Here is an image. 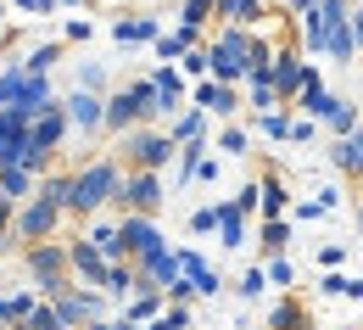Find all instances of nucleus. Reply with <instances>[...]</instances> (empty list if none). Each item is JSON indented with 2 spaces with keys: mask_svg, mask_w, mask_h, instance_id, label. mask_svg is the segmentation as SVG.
Here are the masks:
<instances>
[{
  "mask_svg": "<svg viewBox=\"0 0 363 330\" xmlns=\"http://www.w3.org/2000/svg\"><path fill=\"white\" fill-rule=\"evenodd\" d=\"M56 224H62V207H56L50 196H40V190L17 207V236L28 241V246H34V241H50V236H56Z\"/></svg>",
  "mask_w": 363,
  "mask_h": 330,
  "instance_id": "obj_6",
  "label": "nucleus"
},
{
  "mask_svg": "<svg viewBox=\"0 0 363 330\" xmlns=\"http://www.w3.org/2000/svg\"><path fill=\"white\" fill-rule=\"evenodd\" d=\"M318 263H324V269H341V263H347V246H324Z\"/></svg>",
  "mask_w": 363,
  "mask_h": 330,
  "instance_id": "obj_47",
  "label": "nucleus"
},
{
  "mask_svg": "<svg viewBox=\"0 0 363 330\" xmlns=\"http://www.w3.org/2000/svg\"><path fill=\"white\" fill-rule=\"evenodd\" d=\"M112 40L118 45H145V40H157V23L151 17H118L112 23Z\"/></svg>",
  "mask_w": 363,
  "mask_h": 330,
  "instance_id": "obj_20",
  "label": "nucleus"
},
{
  "mask_svg": "<svg viewBox=\"0 0 363 330\" xmlns=\"http://www.w3.org/2000/svg\"><path fill=\"white\" fill-rule=\"evenodd\" d=\"M196 106H201V112H218V118H229L240 101H235V84H218V79H196Z\"/></svg>",
  "mask_w": 363,
  "mask_h": 330,
  "instance_id": "obj_12",
  "label": "nucleus"
},
{
  "mask_svg": "<svg viewBox=\"0 0 363 330\" xmlns=\"http://www.w3.org/2000/svg\"><path fill=\"white\" fill-rule=\"evenodd\" d=\"M56 330H67V325H56Z\"/></svg>",
  "mask_w": 363,
  "mask_h": 330,
  "instance_id": "obj_55",
  "label": "nucleus"
},
{
  "mask_svg": "<svg viewBox=\"0 0 363 330\" xmlns=\"http://www.w3.org/2000/svg\"><path fill=\"white\" fill-rule=\"evenodd\" d=\"M84 241H90V246L101 252V258H106V263H123V241H118V224H95Z\"/></svg>",
  "mask_w": 363,
  "mask_h": 330,
  "instance_id": "obj_24",
  "label": "nucleus"
},
{
  "mask_svg": "<svg viewBox=\"0 0 363 330\" xmlns=\"http://www.w3.org/2000/svg\"><path fill=\"white\" fill-rule=\"evenodd\" d=\"M269 84H274V95H279V101H291V95L302 90V62H296L291 50H279V56H274V67H269Z\"/></svg>",
  "mask_w": 363,
  "mask_h": 330,
  "instance_id": "obj_13",
  "label": "nucleus"
},
{
  "mask_svg": "<svg viewBox=\"0 0 363 330\" xmlns=\"http://www.w3.org/2000/svg\"><path fill=\"white\" fill-rule=\"evenodd\" d=\"M347 28H352V40L363 45V11H352V17H347Z\"/></svg>",
  "mask_w": 363,
  "mask_h": 330,
  "instance_id": "obj_49",
  "label": "nucleus"
},
{
  "mask_svg": "<svg viewBox=\"0 0 363 330\" xmlns=\"http://www.w3.org/2000/svg\"><path fill=\"white\" fill-rule=\"evenodd\" d=\"M67 275H79V280L101 285V275H106V258L95 252L90 241H73V246H67Z\"/></svg>",
  "mask_w": 363,
  "mask_h": 330,
  "instance_id": "obj_11",
  "label": "nucleus"
},
{
  "mask_svg": "<svg viewBox=\"0 0 363 330\" xmlns=\"http://www.w3.org/2000/svg\"><path fill=\"white\" fill-rule=\"evenodd\" d=\"M28 314H34V291H17V297H0V325L11 330H23V319H28Z\"/></svg>",
  "mask_w": 363,
  "mask_h": 330,
  "instance_id": "obj_25",
  "label": "nucleus"
},
{
  "mask_svg": "<svg viewBox=\"0 0 363 330\" xmlns=\"http://www.w3.org/2000/svg\"><path fill=\"white\" fill-rule=\"evenodd\" d=\"M318 291H324V297H347V302H363V280H352V275H341V269H330Z\"/></svg>",
  "mask_w": 363,
  "mask_h": 330,
  "instance_id": "obj_27",
  "label": "nucleus"
},
{
  "mask_svg": "<svg viewBox=\"0 0 363 330\" xmlns=\"http://www.w3.org/2000/svg\"><path fill=\"white\" fill-rule=\"evenodd\" d=\"M285 207H291L285 185H279L274 174H263V180H257V213H263V219H285Z\"/></svg>",
  "mask_w": 363,
  "mask_h": 330,
  "instance_id": "obj_18",
  "label": "nucleus"
},
{
  "mask_svg": "<svg viewBox=\"0 0 363 330\" xmlns=\"http://www.w3.org/2000/svg\"><path fill=\"white\" fill-rule=\"evenodd\" d=\"M179 67L190 73V79H207V50H184V56H179Z\"/></svg>",
  "mask_w": 363,
  "mask_h": 330,
  "instance_id": "obj_43",
  "label": "nucleus"
},
{
  "mask_svg": "<svg viewBox=\"0 0 363 330\" xmlns=\"http://www.w3.org/2000/svg\"><path fill=\"white\" fill-rule=\"evenodd\" d=\"M235 291H240L246 302H257V297L269 291V275H263V263H257V269H246V275H240V285H235Z\"/></svg>",
  "mask_w": 363,
  "mask_h": 330,
  "instance_id": "obj_33",
  "label": "nucleus"
},
{
  "mask_svg": "<svg viewBox=\"0 0 363 330\" xmlns=\"http://www.w3.org/2000/svg\"><path fill=\"white\" fill-rule=\"evenodd\" d=\"M17 6H23V11H50L56 0H17Z\"/></svg>",
  "mask_w": 363,
  "mask_h": 330,
  "instance_id": "obj_51",
  "label": "nucleus"
},
{
  "mask_svg": "<svg viewBox=\"0 0 363 330\" xmlns=\"http://www.w3.org/2000/svg\"><path fill=\"white\" fill-rule=\"evenodd\" d=\"M330 163H335V168H341L347 180H363V135H358V129L335 141V151H330Z\"/></svg>",
  "mask_w": 363,
  "mask_h": 330,
  "instance_id": "obj_15",
  "label": "nucleus"
},
{
  "mask_svg": "<svg viewBox=\"0 0 363 330\" xmlns=\"http://www.w3.org/2000/svg\"><path fill=\"white\" fill-rule=\"evenodd\" d=\"M17 90H23V67H6V73H0V106H11Z\"/></svg>",
  "mask_w": 363,
  "mask_h": 330,
  "instance_id": "obj_40",
  "label": "nucleus"
},
{
  "mask_svg": "<svg viewBox=\"0 0 363 330\" xmlns=\"http://www.w3.org/2000/svg\"><path fill=\"white\" fill-rule=\"evenodd\" d=\"M263 275H269V285H291V280H296V269L285 263V252H279V258H269V263H263Z\"/></svg>",
  "mask_w": 363,
  "mask_h": 330,
  "instance_id": "obj_38",
  "label": "nucleus"
},
{
  "mask_svg": "<svg viewBox=\"0 0 363 330\" xmlns=\"http://www.w3.org/2000/svg\"><path fill=\"white\" fill-rule=\"evenodd\" d=\"M40 196H50L62 213H67V196H73V174H50L45 185H40Z\"/></svg>",
  "mask_w": 363,
  "mask_h": 330,
  "instance_id": "obj_32",
  "label": "nucleus"
},
{
  "mask_svg": "<svg viewBox=\"0 0 363 330\" xmlns=\"http://www.w3.org/2000/svg\"><path fill=\"white\" fill-rule=\"evenodd\" d=\"M218 236H224L229 252H240V246H246V213H240L235 202H218Z\"/></svg>",
  "mask_w": 363,
  "mask_h": 330,
  "instance_id": "obj_17",
  "label": "nucleus"
},
{
  "mask_svg": "<svg viewBox=\"0 0 363 330\" xmlns=\"http://www.w3.org/2000/svg\"><path fill=\"white\" fill-rule=\"evenodd\" d=\"M101 84H106V73H101V67H95V62H90V67H84V73H79V90H101Z\"/></svg>",
  "mask_w": 363,
  "mask_h": 330,
  "instance_id": "obj_44",
  "label": "nucleus"
},
{
  "mask_svg": "<svg viewBox=\"0 0 363 330\" xmlns=\"http://www.w3.org/2000/svg\"><path fill=\"white\" fill-rule=\"evenodd\" d=\"M201 135H207V118H201V106H196V112H179V118H174V129H168V141H174V145L201 141Z\"/></svg>",
  "mask_w": 363,
  "mask_h": 330,
  "instance_id": "obj_26",
  "label": "nucleus"
},
{
  "mask_svg": "<svg viewBox=\"0 0 363 330\" xmlns=\"http://www.w3.org/2000/svg\"><path fill=\"white\" fill-rule=\"evenodd\" d=\"M56 56H62V45H40L28 62H23V73H50V67H56Z\"/></svg>",
  "mask_w": 363,
  "mask_h": 330,
  "instance_id": "obj_34",
  "label": "nucleus"
},
{
  "mask_svg": "<svg viewBox=\"0 0 363 330\" xmlns=\"http://www.w3.org/2000/svg\"><path fill=\"white\" fill-rule=\"evenodd\" d=\"M157 314H162V291H135V297H129V308H123V319H129V325H151Z\"/></svg>",
  "mask_w": 363,
  "mask_h": 330,
  "instance_id": "obj_22",
  "label": "nucleus"
},
{
  "mask_svg": "<svg viewBox=\"0 0 363 330\" xmlns=\"http://www.w3.org/2000/svg\"><path fill=\"white\" fill-rule=\"evenodd\" d=\"M0 246H6V230H0Z\"/></svg>",
  "mask_w": 363,
  "mask_h": 330,
  "instance_id": "obj_54",
  "label": "nucleus"
},
{
  "mask_svg": "<svg viewBox=\"0 0 363 330\" xmlns=\"http://www.w3.org/2000/svg\"><path fill=\"white\" fill-rule=\"evenodd\" d=\"M118 241H123V258L135 263L145 252H157V246H168L162 230H157V219H145V213H123V224H118Z\"/></svg>",
  "mask_w": 363,
  "mask_h": 330,
  "instance_id": "obj_7",
  "label": "nucleus"
},
{
  "mask_svg": "<svg viewBox=\"0 0 363 330\" xmlns=\"http://www.w3.org/2000/svg\"><path fill=\"white\" fill-rule=\"evenodd\" d=\"M358 135H363V129H358Z\"/></svg>",
  "mask_w": 363,
  "mask_h": 330,
  "instance_id": "obj_57",
  "label": "nucleus"
},
{
  "mask_svg": "<svg viewBox=\"0 0 363 330\" xmlns=\"http://www.w3.org/2000/svg\"><path fill=\"white\" fill-rule=\"evenodd\" d=\"M101 291H106V297H118V302H129V297H135V263H129V258H123V263H106Z\"/></svg>",
  "mask_w": 363,
  "mask_h": 330,
  "instance_id": "obj_19",
  "label": "nucleus"
},
{
  "mask_svg": "<svg viewBox=\"0 0 363 330\" xmlns=\"http://www.w3.org/2000/svg\"><path fill=\"white\" fill-rule=\"evenodd\" d=\"M118 202H123L129 213H145V219H151V213L162 207V180H157V174H140V168H135V174L118 185Z\"/></svg>",
  "mask_w": 363,
  "mask_h": 330,
  "instance_id": "obj_8",
  "label": "nucleus"
},
{
  "mask_svg": "<svg viewBox=\"0 0 363 330\" xmlns=\"http://www.w3.org/2000/svg\"><path fill=\"white\" fill-rule=\"evenodd\" d=\"M50 308H56V325H67V330H84L90 319H106V297L101 291H73V285H62L50 297Z\"/></svg>",
  "mask_w": 363,
  "mask_h": 330,
  "instance_id": "obj_5",
  "label": "nucleus"
},
{
  "mask_svg": "<svg viewBox=\"0 0 363 330\" xmlns=\"http://www.w3.org/2000/svg\"><path fill=\"white\" fill-rule=\"evenodd\" d=\"M23 330H56V308H50V302H34V314L23 319Z\"/></svg>",
  "mask_w": 363,
  "mask_h": 330,
  "instance_id": "obj_39",
  "label": "nucleus"
},
{
  "mask_svg": "<svg viewBox=\"0 0 363 330\" xmlns=\"http://www.w3.org/2000/svg\"><path fill=\"white\" fill-rule=\"evenodd\" d=\"M11 207H17V202H11V196H0V230L11 224Z\"/></svg>",
  "mask_w": 363,
  "mask_h": 330,
  "instance_id": "obj_50",
  "label": "nucleus"
},
{
  "mask_svg": "<svg viewBox=\"0 0 363 330\" xmlns=\"http://www.w3.org/2000/svg\"><path fill=\"white\" fill-rule=\"evenodd\" d=\"M0 17H6V0H0Z\"/></svg>",
  "mask_w": 363,
  "mask_h": 330,
  "instance_id": "obj_53",
  "label": "nucleus"
},
{
  "mask_svg": "<svg viewBox=\"0 0 363 330\" xmlns=\"http://www.w3.org/2000/svg\"><path fill=\"white\" fill-rule=\"evenodd\" d=\"M151 90H157V112H174V106H184V84L174 67H157L151 73Z\"/></svg>",
  "mask_w": 363,
  "mask_h": 330,
  "instance_id": "obj_16",
  "label": "nucleus"
},
{
  "mask_svg": "<svg viewBox=\"0 0 363 330\" xmlns=\"http://www.w3.org/2000/svg\"><path fill=\"white\" fill-rule=\"evenodd\" d=\"M257 241H263V252H269V258H279V252H285V241H291V224H285V219H263Z\"/></svg>",
  "mask_w": 363,
  "mask_h": 330,
  "instance_id": "obj_29",
  "label": "nucleus"
},
{
  "mask_svg": "<svg viewBox=\"0 0 363 330\" xmlns=\"http://www.w3.org/2000/svg\"><path fill=\"white\" fill-rule=\"evenodd\" d=\"M269 330H313V325H308L302 302H291V297H285V302H274V308H269Z\"/></svg>",
  "mask_w": 363,
  "mask_h": 330,
  "instance_id": "obj_23",
  "label": "nucleus"
},
{
  "mask_svg": "<svg viewBox=\"0 0 363 330\" xmlns=\"http://www.w3.org/2000/svg\"><path fill=\"white\" fill-rule=\"evenodd\" d=\"M162 297H174V302H184V297H196V291H190V280H184V275H179V280L168 285V291H162Z\"/></svg>",
  "mask_w": 363,
  "mask_h": 330,
  "instance_id": "obj_48",
  "label": "nucleus"
},
{
  "mask_svg": "<svg viewBox=\"0 0 363 330\" xmlns=\"http://www.w3.org/2000/svg\"><path fill=\"white\" fill-rule=\"evenodd\" d=\"M174 151L179 145L168 141V135H157V129H129V141H123V157H129V168H140V174H162L174 163Z\"/></svg>",
  "mask_w": 363,
  "mask_h": 330,
  "instance_id": "obj_3",
  "label": "nucleus"
},
{
  "mask_svg": "<svg viewBox=\"0 0 363 330\" xmlns=\"http://www.w3.org/2000/svg\"><path fill=\"white\" fill-rule=\"evenodd\" d=\"M179 275L190 280V291H196V297H218V291H224V280H218V269H213V263H207L201 252H190V246L179 252Z\"/></svg>",
  "mask_w": 363,
  "mask_h": 330,
  "instance_id": "obj_10",
  "label": "nucleus"
},
{
  "mask_svg": "<svg viewBox=\"0 0 363 330\" xmlns=\"http://www.w3.org/2000/svg\"><path fill=\"white\" fill-rule=\"evenodd\" d=\"M252 106H257V112H274V106H279V95H274L269 79H252Z\"/></svg>",
  "mask_w": 363,
  "mask_h": 330,
  "instance_id": "obj_37",
  "label": "nucleus"
},
{
  "mask_svg": "<svg viewBox=\"0 0 363 330\" xmlns=\"http://www.w3.org/2000/svg\"><path fill=\"white\" fill-rule=\"evenodd\" d=\"M285 141L308 145V141H313V118H296V123H291V135H285Z\"/></svg>",
  "mask_w": 363,
  "mask_h": 330,
  "instance_id": "obj_45",
  "label": "nucleus"
},
{
  "mask_svg": "<svg viewBox=\"0 0 363 330\" xmlns=\"http://www.w3.org/2000/svg\"><path fill=\"white\" fill-rule=\"evenodd\" d=\"M218 151H229V157H246V129H235V123H229L224 135H218Z\"/></svg>",
  "mask_w": 363,
  "mask_h": 330,
  "instance_id": "obj_42",
  "label": "nucleus"
},
{
  "mask_svg": "<svg viewBox=\"0 0 363 330\" xmlns=\"http://www.w3.org/2000/svg\"><path fill=\"white\" fill-rule=\"evenodd\" d=\"M151 45H157V56H162V62H179L184 50L196 45V34H190V28H179V34H157Z\"/></svg>",
  "mask_w": 363,
  "mask_h": 330,
  "instance_id": "obj_28",
  "label": "nucleus"
},
{
  "mask_svg": "<svg viewBox=\"0 0 363 330\" xmlns=\"http://www.w3.org/2000/svg\"><path fill=\"white\" fill-rule=\"evenodd\" d=\"M207 11H213V0H184V11H179L184 23H179V28H190V34H196V28L207 23Z\"/></svg>",
  "mask_w": 363,
  "mask_h": 330,
  "instance_id": "obj_35",
  "label": "nucleus"
},
{
  "mask_svg": "<svg viewBox=\"0 0 363 330\" xmlns=\"http://www.w3.org/2000/svg\"><path fill=\"white\" fill-rule=\"evenodd\" d=\"M257 123H263V135H269V141H285V135H291V118H285V112H263Z\"/></svg>",
  "mask_w": 363,
  "mask_h": 330,
  "instance_id": "obj_41",
  "label": "nucleus"
},
{
  "mask_svg": "<svg viewBox=\"0 0 363 330\" xmlns=\"http://www.w3.org/2000/svg\"><path fill=\"white\" fill-rule=\"evenodd\" d=\"M358 280H363V275H358Z\"/></svg>",
  "mask_w": 363,
  "mask_h": 330,
  "instance_id": "obj_56",
  "label": "nucleus"
},
{
  "mask_svg": "<svg viewBox=\"0 0 363 330\" xmlns=\"http://www.w3.org/2000/svg\"><path fill=\"white\" fill-rule=\"evenodd\" d=\"M213 11H224L235 23H252V17H263V0H213Z\"/></svg>",
  "mask_w": 363,
  "mask_h": 330,
  "instance_id": "obj_31",
  "label": "nucleus"
},
{
  "mask_svg": "<svg viewBox=\"0 0 363 330\" xmlns=\"http://www.w3.org/2000/svg\"><path fill=\"white\" fill-rule=\"evenodd\" d=\"M0 196L28 202V196H34V174H28V168H17V163H0Z\"/></svg>",
  "mask_w": 363,
  "mask_h": 330,
  "instance_id": "obj_21",
  "label": "nucleus"
},
{
  "mask_svg": "<svg viewBox=\"0 0 363 330\" xmlns=\"http://www.w3.org/2000/svg\"><path fill=\"white\" fill-rule=\"evenodd\" d=\"M324 123H330L335 135H352V129H358V106H347V101H330V112H324Z\"/></svg>",
  "mask_w": 363,
  "mask_h": 330,
  "instance_id": "obj_30",
  "label": "nucleus"
},
{
  "mask_svg": "<svg viewBox=\"0 0 363 330\" xmlns=\"http://www.w3.org/2000/svg\"><path fill=\"white\" fill-rule=\"evenodd\" d=\"M235 207H240V213H257V180H252V185H240V196H235Z\"/></svg>",
  "mask_w": 363,
  "mask_h": 330,
  "instance_id": "obj_46",
  "label": "nucleus"
},
{
  "mask_svg": "<svg viewBox=\"0 0 363 330\" xmlns=\"http://www.w3.org/2000/svg\"><path fill=\"white\" fill-rule=\"evenodd\" d=\"M62 112H67V123H79V129H101V95H90V90H73L62 101Z\"/></svg>",
  "mask_w": 363,
  "mask_h": 330,
  "instance_id": "obj_14",
  "label": "nucleus"
},
{
  "mask_svg": "<svg viewBox=\"0 0 363 330\" xmlns=\"http://www.w3.org/2000/svg\"><path fill=\"white\" fill-rule=\"evenodd\" d=\"M28 275L40 285V297H56L62 285H67V246H56V241H34L28 246Z\"/></svg>",
  "mask_w": 363,
  "mask_h": 330,
  "instance_id": "obj_4",
  "label": "nucleus"
},
{
  "mask_svg": "<svg viewBox=\"0 0 363 330\" xmlns=\"http://www.w3.org/2000/svg\"><path fill=\"white\" fill-rule=\"evenodd\" d=\"M207 230H218V202H213V207H196V213H190V236H207Z\"/></svg>",
  "mask_w": 363,
  "mask_h": 330,
  "instance_id": "obj_36",
  "label": "nucleus"
},
{
  "mask_svg": "<svg viewBox=\"0 0 363 330\" xmlns=\"http://www.w3.org/2000/svg\"><path fill=\"white\" fill-rule=\"evenodd\" d=\"M246 56H252V34L246 28H224L218 45L207 50V73L218 84H235V79H246Z\"/></svg>",
  "mask_w": 363,
  "mask_h": 330,
  "instance_id": "obj_2",
  "label": "nucleus"
},
{
  "mask_svg": "<svg viewBox=\"0 0 363 330\" xmlns=\"http://www.w3.org/2000/svg\"><path fill=\"white\" fill-rule=\"evenodd\" d=\"M62 135H67V112H62V106H56V101H50L45 112H40V118H34V123H28V145H34V151H40V157H50V151H56V145H62Z\"/></svg>",
  "mask_w": 363,
  "mask_h": 330,
  "instance_id": "obj_9",
  "label": "nucleus"
},
{
  "mask_svg": "<svg viewBox=\"0 0 363 330\" xmlns=\"http://www.w3.org/2000/svg\"><path fill=\"white\" fill-rule=\"evenodd\" d=\"M291 6H296V11H302V17H308V11H313L318 0H291Z\"/></svg>",
  "mask_w": 363,
  "mask_h": 330,
  "instance_id": "obj_52",
  "label": "nucleus"
},
{
  "mask_svg": "<svg viewBox=\"0 0 363 330\" xmlns=\"http://www.w3.org/2000/svg\"><path fill=\"white\" fill-rule=\"evenodd\" d=\"M118 185H123L118 163H90V168H79V174H73V196H67V213H101L106 202H118Z\"/></svg>",
  "mask_w": 363,
  "mask_h": 330,
  "instance_id": "obj_1",
  "label": "nucleus"
}]
</instances>
